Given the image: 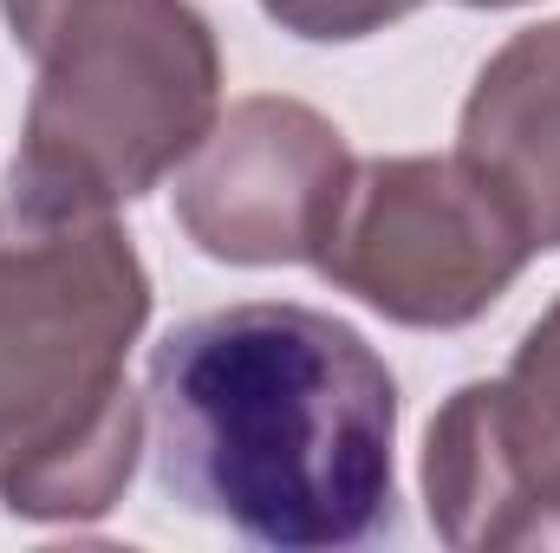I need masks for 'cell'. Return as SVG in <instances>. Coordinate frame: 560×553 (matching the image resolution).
I'll return each mask as SVG.
<instances>
[{
	"mask_svg": "<svg viewBox=\"0 0 560 553\" xmlns=\"http://www.w3.org/2000/svg\"><path fill=\"white\" fill-rule=\"evenodd\" d=\"M150 456L170 502L275 553L398 534V385L332 313L242 299L150 352Z\"/></svg>",
	"mask_w": 560,
	"mask_h": 553,
	"instance_id": "cell-1",
	"label": "cell"
},
{
	"mask_svg": "<svg viewBox=\"0 0 560 553\" xmlns=\"http://www.w3.org/2000/svg\"><path fill=\"white\" fill-rule=\"evenodd\" d=\"M0 235V489L13 515H98L131 482L125 456L143 411L118 358L143 326L150 286L98 202L7 183Z\"/></svg>",
	"mask_w": 560,
	"mask_h": 553,
	"instance_id": "cell-2",
	"label": "cell"
},
{
	"mask_svg": "<svg viewBox=\"0 0 560 553\" xmlns=\"http://www.w3.org/2000/svg\"><path fill=\"white\" fill-rule=\"evenodd\" d=\"M39 59L13 183L112 209L209 138L215 46L189 0H7Z\"/></svg>",
	"mask_w": 560,
	"mask_h": 553,
	"instance_id": "cell-3",
	"label": "cell"
},
{
	"mask_svg": "<svg viewBox=\"0 0 560 553\" xmlns=\"http://www.w3.org/2000/svg\"><path fill=\"white\" fill-rule=\"evenodd\" d=\"M535 242L463 163L398 156L346 176L313 268L405 326H469L522 274Z\"/></svg>",
	"mask_w": 560,
	"mask_h": 553,
	"instance_id": "cell-4",
	"label": "cell"
},
{
	"mask_svg": "<svg viewBox=\"0 0 560 553\" xmlns=\"http://www.w3.org/2000/svg\"><path fill=\"white\" fill-rule=\"evenodd\" d=\"M346 176V143L326 118L306 105L255 98L215 131L176 209L183 228L222 261H313Z\"/></svg>",
	"mask_w": 560,
	"mask_h": 553,
	"instance_id": "cell-5",
	"label": "cell"
},
{
	"mask_svg": "<svg viewBox=\"0 0 560 553\" xmlns=\"http://www.w3.org/2000/svg\"><path fill=\"white\" fill-rule=\"evenodd\" d=\"M456 156L509 202L535 248H560V20L482 66Z\"/></svg>",
	"mask_w": 560,
	"mask_h": 553,
	"instance_id": "cell-6",
	"label": "cell"
},
{
	"mask_svg": "<svg viewBox=\"0 0 560 553\" xmlns=\"http://www.w3.org/2000/svg\"><path fill=\"white\" fill-rule=\"evenodd\" d=\"M418 0H268V13L287 20L300 39H365L372 26L411 13Z\"/></svg>",
	"mask_w": 560,
	"mask_h": 553,
	"instance_id": "cell-7",
	"label": "cell"
},
{
	"mask_svg": "<svg viewBox=\"0 0 560 553\" xmlns=\"http://www.w3.org/2000/svg\"><path fill=\"white\" fill-rule=\"evenodd\" d=\"M509 385L535 404V411L548 416L560 430V306L522 339V352H515V372H509Z\"/></svg>",
	"mask_w": 560,
	"mask_h": 553,
	"instance_id": "cell-8",
	"label": "cell"
},
{
	"mask_svg": "<svg viewBox=\"0 0 560 553\" xmlns=\"http://www.w3.org/2000/svg\"><path fill=\"white\" fill-rule=\"evenodd\" d=\"M469 7H509V0H469Z\"/></svg>",
	"mask_w": 560,
	"mask_h": 553,
	"instance_id": "cell-9",
	"label": "cell"
}]
</instances>
